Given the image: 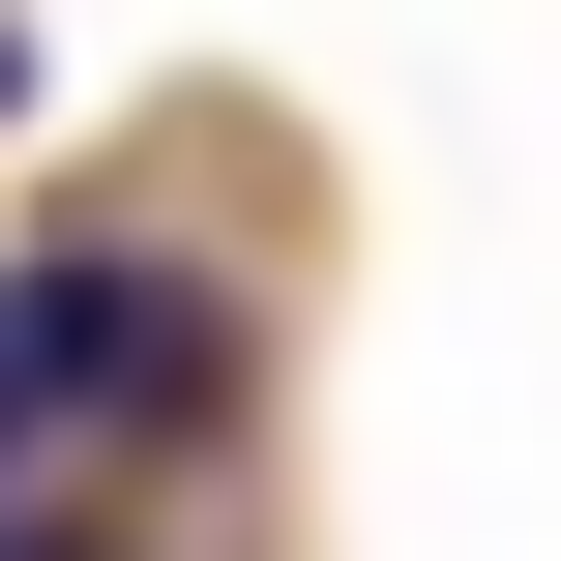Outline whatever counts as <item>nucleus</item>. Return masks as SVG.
<instances>
[{"label":"nucleus","instance_id":"obj_4","mask_svg":"<svg viewBox=\"0 0 561 561\" xmlns=\"http://www.w3.org/2000/svg\"><path fill=\"white\" fill-rule=\"evenodd\" d=\"M0 118H30V30H0Z\"/></svg>","mask_w":561,"mask_h":561},{"label":"nucleus","instance_id":"obj_3","mask_svg":"<svg viewBox=\"0 0 561 561\" xmlns=\"http://www.w3.org/2000/svg\"><path fill=\"white\" fill-rule=\"evenodd\" d=\"M0 561H89V533H30V503H0Z\"/></svg>","mask_w":561,"mask_h":561},{"label":"nucleus","instance_id":"obj_1","mask_svg":"<svg viewBox=\"0 0 561 561\" xmlns=\"http://www.w3.org/2000/svg\"><path fill=\"white\" fill-rule=\"evenodd\" d=\"M30 296H59V355H89V414H237V325H207V296H178L148 237H59Z\"/></svg>","mask_w":561,"mask_h":561},{"label":"nucleus","instance_id":"obj_2","mask_svg":"<svg viewBox=\"0 0 561 561\" xmlns=\"http://www.w3.org/2000/svg\"><path fill=\"white\" fill-rule=\"evenodd\" d=\"M89 414V355H59V296H0V503H30V444Z\"/></svg>","mask_w":561,"mask_h":561}]
</instances>
